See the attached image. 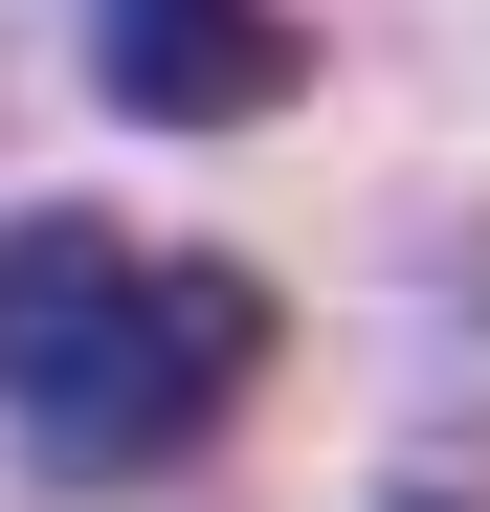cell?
Returning <instances> with one entry per match:
<instances>
[{"label": "cell", "mask_w": 490, "mask_h": 512, "mask_svg": "<svg viewBox=\"0 0 490 512\" xmlns=\"http://www.w3.org/2000/svg\"><path fill=\"white\" fill-rule=\"evenodd\" d=\"M268 379V290L201 268V245H134L90 201L0 223V423H23V468L67 490H156L223 446V401Z\"/></svg>", "instance_id": "cell-1"}, {"label": "cell", "mask_w": 490, "mask_h": 512, "mask_svg": "<svg viewBox=\"0 0 490 512\" xmlns=\"http://www.w3.org/2000/svg\"><path fill=\"white\" fill-rule=\"evenodd\" d=\"M90 90L134 134H245L312 90V23L290 0H90Z\"/></svg>", "instance_id": "cell-2"}]
</instances>
